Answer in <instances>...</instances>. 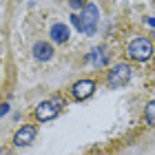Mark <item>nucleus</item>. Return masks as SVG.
Returning <instances> with one entry per match:
<instances>
[{
    "mask_svg": "<svg viewBox=\"0 0 155 155\" xmlns=\"http://www.w3.org/2000/svg\"><path fill=\"white\" fill-rule=\"evenodd\" d=\"M126 53H129L133 60H140V62L151 60L153 45H151V40H146V38H135L129 47H126Z\"/></svg>",
    "mask_w": 155,
    "mask_h": 155,
    "instance_id": "obj_1",
    "label": "nucleus"
},
{
    "mask_svg": "<svg viewBox=\"0 0 155 155\" xmlns=\"http://www.w3.org/2000/svg\"><path fill=\"white\" fill-rule=\"evenodd\" d=\"M97 18H100V11H97L95 5L87 2L84 5V9L80 13V20H82V33H87V36H93L95 29H97Z\"/></svg>",
    "mask_w": 155,
    "mask_h": 155,
    "instance_id": "obj_2",
    "label": "nucleus"
},
{
    "mask_svg": "<svg viewBox=\"0 0 155 155\" xmlns=\"http://www.w3.org/2000/svg\"><path fill=\"white\" fill-rule=\"evenodd\" d=\"M131 67L129 64H115L109 71V84L111 87H124L126 82L131 80Z\"/></svg>",
    "mask_w": 155,
    "mask_h": 155,
    "instance_id": "obj_3",
    "label": "nucleus"
},
{
    "mask_svg": "<svg viewBox=\"0 0 155 155\" xmlns=\"http://www.w3.org/2000/svg\"><path fill=\"white\" fill-rule=\"evenodd\" d=\"M73 97L75 100H87V97H91V93L95 91V82L93 80H80V82H75L73 87Z\"/></svg>",
    "mask_w": 155,
    "mask_h": 155,
    "instance_id": "obj_4",
    "label": "nucleus"
},
{
    "mask_svg": "<svg viewBox=\"0 0 155 155\" xmlns=\"http://www.w3.org/2000/svg\"><path fill=\"white\" fill-rule=\"evenodd\" d=\"M33 137H36V129L29 126V124H25V126H20V129L16 131V135H13V144H16V146H27V144L33 142Z\"/></svg>",
    "mask_w": 155,
    "mask_h": 155,
    "instance_id": "obj_5",
    "label": "nucleus"
},
{
    "mask_svg": "<svg viewBox=\"0 0 155 155\" xmlns=\"http://www.w3.org/2000/svg\"><path fill=\"white\" fill-rule=\"evenodd\" d=\"M58 104L55 102H40L38 107H36V117L38 120H42V122H47V120H53L55 115H58Z\"/></svg>",
    "mask_w": 155,
    "mask_h": 155,
    "instance_id": "obj_6",
    "label": "nucleus"
},
{
    "mask_svg": "<svg viewBox=\"0 0 155 155\" xmlns=\"http://www.w3.org/2000/svg\"><path fill=\"white\" fill-rule=\"evenodd\" d=\"M33 55H36V60L47 62V60L53 58V47L49 45V42H36V45H33Z\"/></svg>",
    "mask_w": 155,
    "mask_h": 155,
    "instance_id": "obj_7",
    "label": "nucleus"
},
{
    "mask_svg": "<svg viewBox=\"0 0 155 155\" xmlns=\"http://www.w3.org/2000/svg\"><path fill=\"white\" fill-rule=\"evenodd\" d=\"M87 60L91 62V64H95V67H102L104 62L109 60L107 49H104V47H95V49H91V51H89V55H87Z\"/></svg>",
    "mask_w": 155,
    "mask_h": 155,
    "instance_id": "obj_8",
    "label": "nucleus"
},
{
    "mask_svg": "<svg viewBox=\"0 0 155 155\" xmlns=\"http://www.w3.org/2000/svg\"><path fill=\"white\" fill-rule=\"evenodd\" d=\"M51 38L58 42V45H64V42L69 40V29H67V25H53V27H51Z\"/></svg>",
    "mask_w": 155,
    "mask_h": 155,
    "instance_id": "obj_9",
    "label": "nucleus"
},
{
    "mask_svg": "<svg viewBox=\"0 0 155 155\" xmlns=\"http://www.w3.org/2000/svg\"><path fill=\"white\" fill-rule=\"evenodd\" d=\"M144 117H146V122H149V124H153V126H155V100H151L149 104H146Z\"/></svg>",
    "mask_w": 155,
    "mask_h": 155,
    "instance_id": "obj_10",
    "label": "nucleus"
},
{
    "mask_svg": "<svg viewBox=\"0 0 155 155\" xmlns=\"http://www.w3.org/2000/svg\"><path fill=\"white\" fill-rule=\"evenodd\" d=\"M71 22H73V27H75L78 31H82V20H80L78 13H73V16H71Z\"/></svg>",
    "mask_w": 155,
    "mask_h": 155,
    "instance_id": "obj_11",
    "label": "nucleus"
},
{
    "mask_svg": "<svg viewBox=\"0 0 155 155\" xmlns=\"http://www.w3.org/2000/svg\"><path fill=\"white\" fill-rule=\"evenodd\" d=\"M69 5H71L73 9H84V5H87V2H82V0H69Z\"/></svg>",
    "mask_w": 155,
    "mask_h": 155,
    "instance_id": "obj_12",
    "label": "nucleus"
},
{
    "mask_svg": "<svg viewBox=\"0 0 155 155\" xmlns=\"http://www.w3.org/2000/svg\"><path fill=\"white\" fill-rule=\"evenodd\" d=\"M5 113H9V104H0V117H2Z\"/></svg>",
    "mask_w": 155,
    "mask_h": 155,
    "instance_id": "obj_13",
    "label": "nucleus"
},
{
    "mask_svg": "<svg viewBox=\"0 0 155 155\" xmlns=\"http://www.w3.org/2000/svg\"><path fill=\"white\" fill-rule=\"evenodd\" d=\"M146 25H151V27H155V18H146Z\"/></svg>",
    "mask_w": 155,
    "mask_h": 155,
    "instance_id": "obj_14",
    "label": "nucleus"
}]
</instances>
